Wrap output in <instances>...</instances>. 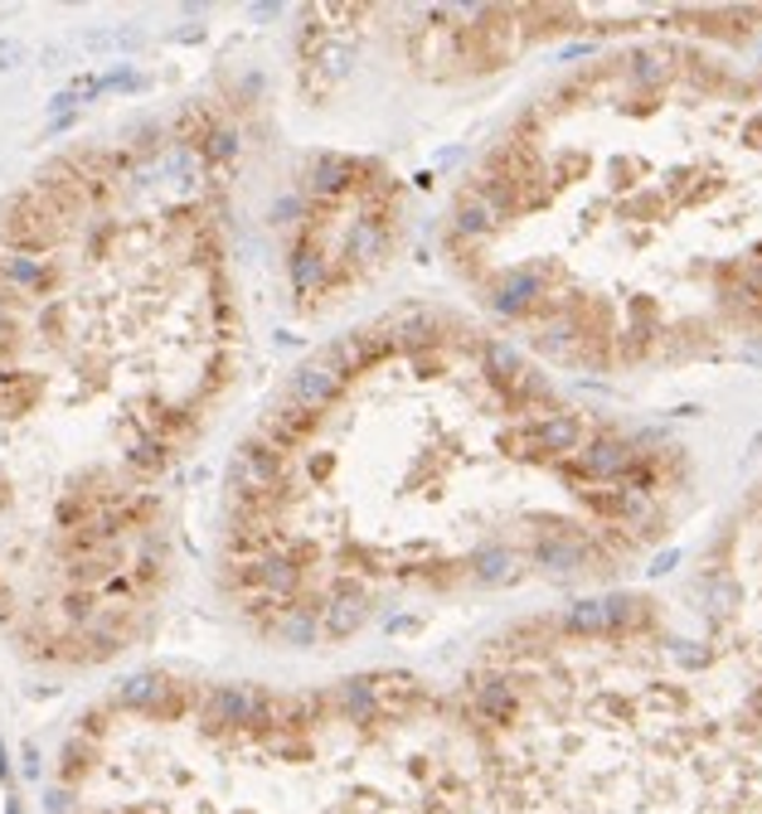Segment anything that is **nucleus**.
<instances>
[{"label": "nucleus", "instance_id": "f03ea898", "mask_svg": "<svg viewBox=\"0 0 762 814\" xmlns=\"http://www.w3.org/2000/svg\"><path fill=\"white\" fill-rule=\"evenodd\" d=\"M452 257L588 364L762 325V73L632 54L549 93L466 179Z\"/></svg>", "mask_w": 762, "mask_h": 814}, {"label": "nucleus", "instance_id": "f257e3e1", "mask_svg": "<svg viewBox=\"0 0 762 814\" xmlns=\"http://www.w3.org/2000/svg\"><path fill=\"white\" fill-rule=\"evenodd\" d=\"M651 446L437 311L326 345L239 451L223 582L267 640L335 650L399 606L588 572L656 534Z\"/></svg>", "mask_w": 762, "mask_h": 814}, {"label": "nucleus", "instance_id": "7ed1b4c3", "mask_svg": "<svg viewBox=\"0 0 762 814\" xmlns=\"http://www.w3.org/2000/svg\"><path fill=\"white\" fill-rule=\"evenodd\" d=\"M399 237V195L389 175L360 161H335L307 189L291 233V287L307 311L350 301L389 263Z\"/></svg>", "mask_w": 762, "mask_h": 814}]
</instances>
